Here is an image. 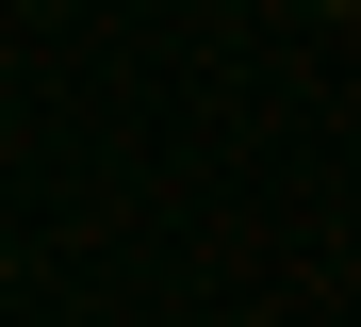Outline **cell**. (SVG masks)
<instances>
[{
  "label": "cell",
  "mask_w": 361,
  "mask_h": 327,
  "mask_svg": "<svg viewBox=\"0 0 361 327\" xmlns=\"http://www.w3.org/2000/svg\"><path fill=\"white\" fill-rule=\"evenodd\" d=\"M329 17H361V0H329Z\"/></svg>",
  "instance_id": "1"
}]
</instances>
